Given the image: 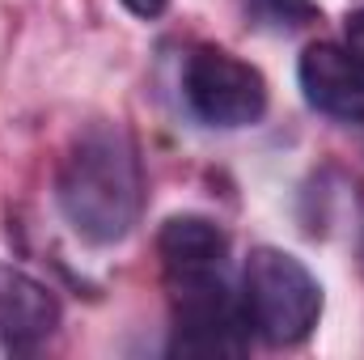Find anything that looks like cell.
<instances>
[{"mask_svg":"<svg viewBox=\"0 0 364 360\" xmlns=\"http://www.w3.org/2000/svg\"><path fill=\"white\" fill-rule=\"evenodd\" d=\"M55 203L90 246H114L136 229L144 208V170L123 123L97 119L68 140L55 170Z\"/></svg>","mask_w":364,"mask_h":360,"instance_id":"cell-1","label":"cell"},{"mask_svg":"<svg viewBox=\"0 0 364 360\" xmlns=\"http://www.w3.org/2000/svg\"><path fill=\"white\" fill-rule=\"evenodd\" d=\"M242 309L259 339L292 348L309 339L322 318V284L296 255L279 246H255L242 268Z\"/></svg>","mask_w":364,"mask_h":360,"instance_id":"cell-2","label":"cell"},{"mask_svg":"<svg viewBox=\"0 0 364 360\" xmlns=\"http://www.w3.org/2000/svg\"><path fill=\"white\" fill-rule=\"evenodd\" d=\"M174 309L170 352L182 356H242L250 348V322L242 309V288H233L229 271H203L166 280Z\"/></svg>","mask_w":364,"mask_h":360,"instance_id":"cell-3","label":"cell"},{"mask_svg":"<svg viewBox=\"0 0 364 360\" xmlns=\"http://www.w3.org/2000/svg\"><path fill=\"white\" fill-rule=\"evenodd\" d=\"M186 110L208 127H250L267 115V81L255 64L225 47H195L182 64Z\"/></svg>","mask_w":364,"mask_h":360,"instance_id":"cell-4","label":"cell"},{"mask_svg":"<svg viewBox=\"0 0 364 360\" xmlns=\"http://www.w3.org/2000/svg\"><path fill=\"white\" fill-rule=\"evenodd\" d=\"M296 81L314 110L331 119H364V64L339 43H309L296 60Z\"/></svg>","mask_w":364,"mask_h":360,"instance_id":"cell-5","label":"cell"},{"mask_svg":"<svg viewBox=\"0 0 364 360\" xmlns=\"http://www.w3.org/2000/svg\"><path fill=\"white\" fill-rule=\"evenodd\" d=\"M60 327L55 292L30 271L0 263V339L9 348H34Z\"/></svg>","mask_w":364,"mask_h":360,"instance_id":"cell-6","label":"cell"},{"mask_svg":"<svg viewBox=\"0 0 364 360\" xmlns=\"http://www.w3.org/2000/svg\"><path fill=\"white\" fill-rule=\"evenodd\" d=\"M157 255L166 280L203 275V271H229V233L208 216H170L157 233Z\"/></svg>","mask_w":364,"mask_h":360,"instance_id":"cell-7","label":"cell"},{"mask_svg":"<svg viewBox=\"0 0 364 360\" xmlns=\"http://www.w3.org/2000/svg\"><path fill=\"white\" fill-rule=\"evenodd\" d=\"M242 9L263 30H305L322 17L318 0H242Z\"/></svg>","mask_w":364,"mask_h":360,"instance_id":"cell-8","label":"cell"},{"mask_svg":"<svg viewBox=\"0 0 364 360\" xmlns=\"http://www.w3.org/2000/svg\"><path fill=\"white\" fill-rule=\"evenodd\" d=\"M343 38H348L343 47H348V51H352V55L364 64V9H356V13L348 17V26H343Z\"/></svg>","mask_w":364,"mask_h":360,"instance_id":"cell-9","label":"cell"},{"mask_svg":"<svg viewBox=\"0 0 364 360\" xmlns=\"http://www.w3.org/2000/svg\"><path fill=\"white\" fill-rule=\"evenodd\" d=\"M166 4H170V0H123V9H127V13H136V17H144V21L161 17V13H166Z\"/></svg>","mask_w":364,"mask_h":360,"instance_id":"cell-10","label":"cell"},{"mask_svg":"<svg viewBox=\"0 0 364 360\" xmlns=\"http://www.w3.org/2000/svg\"><path fill=\"white\" fill-rule=\"evenodd\" d=\"M360 259H364V242H360Z\"/></svg>","mask_w":364,"mask_h":360,"instance_id":"cell-11","label":"cell"}]
</instances>
